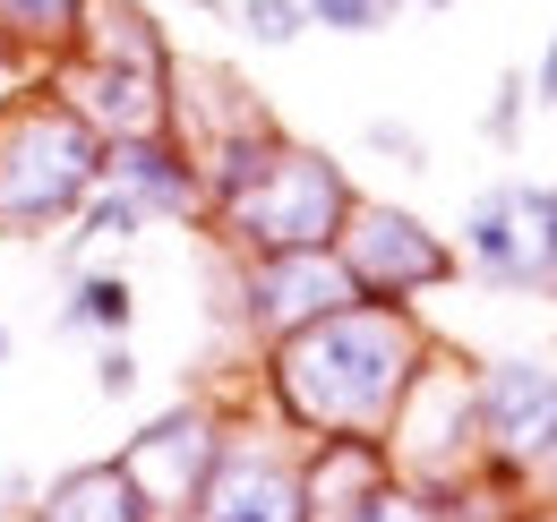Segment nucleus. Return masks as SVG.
<instances>
[{
    "label": "nucleus",
    "instance_id": "nucleus-1",
    "mask_svg": "<svg viewBox=\"0 0 557 522\" xmlns=\"http://www.w3.org/2000/svg\"><path fill=\"white\" fill-rule=\"evenodd\" d=\"M429 351H437V334L420 326V309L344 300V309L275 334L258 351V394L292 437H369V446H386V428H395Z\"/></svg>",
    "mask_w": 557,
    "mask_h": 522
},
{
    "label": "nucleus",
    "instance_id": "nucleus-2",
    "mask_svg": "<svg viewBox=\"0 0 557 522\" xmlns=\"http://www.w3.org/2000/svg\"><path fill=\"white\" fill-rule=\"evenodd\" d=\"M172 77H181V52L146 0H86V26L44 86L103 137H146L172 129Z\"/></svg>",
    "mask_w": 557,
    "mask_h": 522
},
{
    "label": "nucleus",
    "instance_id": "nucleus-3",
    "mask_svg": "<svg viewBox=\"0 0 557 522\" xmlns=\"http://www.w3.org/2000/svg\"><path fill=\"white\" fill-rule=\"evenodd\" d=\"M112 137L77 121L52 86L0 95V240H52L103 189Z\"/></svg>",
    "mask_w": 557,
    "mask_h": 522
},
{
    "label": "nucleus",
    "instance_id": "nucleus-4",
    "mask_svg": "<svg viewBox=\"0 0 557 522\" xmlns=\"http://www.w3.org/2000/svg\"><path fill=\"white\" fill-rule=\"evenodd\" d=\"M472 420H481V506L523 522L541 497H557V360L497 351L472 369Z\"/></svg>",
    "mask_w": 557,
    "mask_h": 522
},
{
    "label": "nucleus",
    "instance_id": "nucleus-5",
    "mask_svg": "<svg viewBox=\"0 0 557 522\" xmlns=\"http://www.w3.org/2000/svg\"><path fill=\"white\" fill-rule=\"evenodd\" d=\"M351 197H360V189H351V172L326 154V146H300V137L283 129V146L267 154V172L232 197V206H214L207 232H214V249H232V258L335 249V232H344Z\"/></svg>",
    "mask_w": 557,
    "mask_h": 522
},
{
    "label": "nucleus",
    "instance_id": "nucleus-6",
    "mask_svg": "<svg viewBox=\"0 0 557 522\" xmlns=\"http://www.w3.org/2000/svg\"><path fill=\"white\" fill-rule=\"evenodd\" d=\"M335 258H344V274H351L360 300H395V309H420L429 291L463 283L455 240H446L429 214L395 206V197H351L344 232H335Z\"/></svg>",
    "mask_w": 557,
    "mask_h": 522
},
{
    "label": "nucleus",
    "instance_id": "nucleus-7",
    "mask_svg": "<svg viewBox=\"0 0 557 522\" xmlns=\"http://www.w3.org/2000/svg\"><path fill=\"white\" fill-rule=\"evenodd\" d=\"M386 462H395L404 488H463V480H472V462H481L472 369H463L446 343L420 360L412 394H404V411H395V428H386Z\"/></svg>",
    "mask_w": 557,
    "mask_h": 522
},
{
    "label": "nucleus",
    "instance_id": "nucleus-8",
    "mask_svg": "<svg viewBox=\"0 0 557 522\" xmlns=\"http://www.w3.org/2000/svg\"><path fill=\"white\" fill-rule=\"evenodd\" d=\"M223 437H232V411H223L214 394H181V402H163L138 437L121 446V471L138 480V497L154 506V522H189L198 514Z\"/></svg>",
    "mask_w": 557,
    "mask_h": 522
},
{
    "label": "nucleus",
    "instance_id": "nucleus-9",
    "mask_svg": "<svg viewBox=\"0 0 557 522\" xmlns=\"http://www.w3.org/2000/svg\"><path fill=\"white\" fill-rule=\"evenodd\" d=\"M189 522H318L300 437H292L283 420H267V428L232 420V437H223V455H214V480H207V497H198Z\"/></svg>",
    "mask_w": 557,
    "mask_h": 522
},
{
    "label": "nucleus",
    "instance_id": "nucleus-10",
    "mask_svg": "<svg viewBox=\"0 0 557 522\" xmlns=\"http://www.w3.org/2000/svg\"><path fill=\"white\" fill-rule=\"evenodd\" d=\"M360 300L351 291V274L335 249H283V258H232V326L249 334L258 351L275 343V334L309 326V318H326V309H344Z\"/></svg>",
    "mask_w": 557,
    "mask_h": 522
},
{
    "label": "nucleus",
    "instance_id": "nucleus-11",
    "mask_svg": "<svg viewBox=\"0 0 557 522\" xmlns=\"http://www.w3.org/2000/svg\"><path fill=\"white\" fill-rule=\"evenodd\" d=\"M463 274L497 291V300H549V265L532 249V232H523V206H515V181H497L463 206Z\"/></svg>",
    "mask_w": 557,
    "mask_h": 522
},
{
    "label": "nucleus",
    "instance_id": "nucleus-12",
    "mask_svg": "<svg viewBox=\"0 0 557 522\" xmlns=\"http://www.w3.org/2000/svg\"><path fill=\"white\" fill-rule=\"evenodd\" d=\"M103 181H121V189L138 197L146 223H189V232H207V181H198V154H189V137H181V129L112 137Z\"/></svg>",
    "mask_w": 557,
    "mask_h": 522
},
{
    "label": "nucleus",
    "instance_id": "nucleus-13",
    "mask_svg": "<svg viewBox=\"0 0 557 522\" xmlns=\"http://www.w3.org/2000/svg\"><path fill=\"white\" fill-rule=\"evenodd\" d=\"M26 522H154V506L138 497V480L121 471V455H103V462H70L61 480H44Z\"/></svg>",
    "mask_w": 557,
    "mask_h": 522
},
{
    "label": "nucleus",
    "instance_id": "nucleus-14",
    "mask_svg": "<svg viewBox=\"0 0 557 522\" xmlns=\"http://www.w3.org/2000/svg\"><path fill=\"white\" fill-rule=\"evenodd\" d=\"M138 318V283L121 265H77L70 300H61V334H129Z\"/></svg>",
    "mask_w": 557,
    "mask_h": 522
},
{
    "label": "nucleus",
    "instance_id": "nucleus-15",
    "mask_svg": "<svg viewBox=\"0 0 557 522\" xmlns=\"http://www.w3.org/2000/svg\"><path fill=\"white\" fill-rule=\"evenodd\" d=\"M77 26H86V0H0V35L44 69L77 44Z\"/></svg>",
    "mask_w": 557,
    "mask_h": 522
},
{
    "label": "nucleus",
    "instance_id": "nucleus-16",
    "mask_svg": "<svg viewBox=\"0 0 557 522\" xmlns=\"http://www.w3.org/2000/svg\"><path fill=\"white\" fill-rule=\"evenodd\" d=\"M146 232H154V223H146V206L121 189V181H103V189L70 214V240H77V249H95V240H121V249H129V240H146Z\"/></svg>",
    "mask_w": 557,
    "mask_h": 522
},
{
    "label": "nucleus",
    "instance_id": "nucleus-17",
    "mask_svg": "<svg viewBox=\"0 0 557 522\" xmlns=\"http://www.w3.org/2000/svg\"><path fill=\"white\" fill-rule=\"evenodd\" d=\"M223 17H232L258 52H283V44H300V35H309V0H232Z\"/></svg>",
    "mask_w": 557,
    "mask_h": 522
},
{
    "label": "nucleus",
    "instance_id": "nucleus-18",
    "mask_svg": "<svg viewBox=\"0 0 557 522\" xmlns=\"http://www.w3.org/2000/svg\"><path fill=\"white\" fill-rule=\"evenodd\" d=\"M523 112H532V77H523V69H506V77H497V95H488V112H481V137L497 146V154H515V146H523Z\"/></svg>",
    "mask_w": 557,
    "mask_h": 522
},
{
    "label": "nucleus",
    "instance_id": "nucleus-19",
    "mask_svg": "<svg viewBox=\"0 0 557 522\" xmlns=\"http://www.w3.org/2000/svg\"><path fill=\"white\" fill-rule=\"evenodd\" d=\"M412 0H309V26H326V35H377V26H395Z\"/></svg>",
    "mask_w": 557,
    "mask_h": 522
},
{
    "label": "nucleus",
    "instance_id": "nucleus-20",
    "mask_svg": "<svg viewBox=\"0 0 557 522\" xmlns=\"http://www.w3.org/2000/svg\"><path fill=\"white\" fill-rule=\"evenodd\" d=\"M515 206H523V232H532V249H541V265H549V300H557V189L515 181Z\"/></svg>",
    "mask_w": 557,
    "mask_h": 522
},
{
    "label": "nucleus",
    "instance_id": "nucleus-21",
    "mask_svg": "<svg viewBox=\"0 0 557 522\" xmlns=\"http://www.w3.org/2000/svg\"><path fill=\"white\" fill-rule=\"evenodd\" d=\"M138 377H146V360L129 351V334H103V351H95V394H103V402H129Z\"/></svg>",
    "mask_w": 557,
    "mask_h": 522
},
{
    "label": "nucleus",
    "instance_id": "nucleus-22",
    "mask_svg": "<svg viewBox=\"0 0 557 522\" xmlns=\"http://www.w3.org/2000/svg\"><path fill=\"white\" fill-rule=\"evenodd\" d=\"M360 146H369V154H386V163H404V172H429V137H420L412 121H369Z\"/></svg>",
    "mask_w": 557,
    "mask_h": 522
},
{
    "label": "nucleus",
    "instance_id": "nucleus-23",
    "mask_svg": "<svg viewBox=\"0 0 557 522\" xmlns=\"http://www.w3.org/2000/svg\"><path fill=\"white\" fill-rule=\"evenodd\" d=\"M532 103L557 112V35H549V52H541V69H532Z\"/></svg>",
    "mask_w": 557,
    "mask_h": 522
},
{
    "label": "nucleus",
    "instance_id": "nucleus-24",
    "mask_svg": "<svg viewBox=\"0 0 557 522\" xmlns=\"http://www.w3.org/2000/svg\"><path fill=\"white\" fill-rule=\"evenodd\" d=\"M9 351H17V334H9V318H0V360H9Z\"/></svg>",
    "mask_w": 557,
    "mask_h": 522
},
{
    "label": "nucleus",
    "instance_id": "nucleus-25",
    "mask_svg": "<svg viewBox=\"0 0 557 522\" xmlns=\"http://www.w3.org/2000/svg\"><path fill=\"white\" fill-rule=\"evenodd\" d=\"M189 9H207V17H223V9H232V0H189Z\"/></svg>",
    "mask_w": 557,
    "mask_h": 522
},
{
    "label": "nucleus",
    "instance_id": "nucleus-26",
    "mask_svg": "<svg viewBox=\"0 0 557 522\" xmlns=\"http://www.w3.org/2000/svg\"><path fill=\"white\" fill-rule=\"evenodd\" d=\"M420 9H455V0H420Z\"/></svg>",
    "mask_w": 557,
    "mask_h": 522
},
{
    "label": "nucleus",
    "instance_id": "nucleus-27",
    "mask_svg": "<svg viewBox=\"0 0 557 522\" xmlns=\"http://www.w3.org/2000/svg\"><path fill=\"white\" fill-rule=\"evenodd\" d=\"M0 522H9V488H0Z\"/></svg>",
    "mask_w": 557,
    "mask_h": 522
}]
</instances>
